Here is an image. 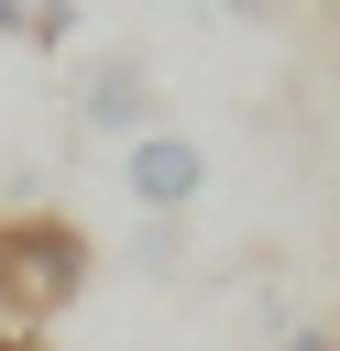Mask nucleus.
Wrapping results in <instances>:
<instances>
[{"instance_id":"39448f33","label":"nucleus","mask_w":340,"mask_h":351,"mask_svg":"<svg viewBox=\"0 0 340 351\" xmlns=\"http://www.w3.org/2000/svg\"><path fill=\"white\" fill-rule=\"evenodd\" d=\"M121 263H132V274H186V219H143V230L121 241Z\"/></svg>"},{"instance_id":"f03ea898","label":"nucleus","mask_w":340,"mask_h":351,"mask_svg":"<svg viewBox=\"0 0 340 351\" xmlns=\"http://www.w3.org/2000/svg\"><path fill=\"white\" fill-rule=\"evenodd\" d=\"M121 197L143 208V219H186L197 197H208V143L197 132H143V143H121Z\"/></svg>"},{"instance_id":"20e7f679","label":"nucleus","mask_w":340,"mask_h":351,"mask_svg":"<svg viewBox=\"0 0 340 351\" xmlns=\"http://www.w3.org/2000/svg\"><path fill=\"white\" fill-rule=\"evenodd\" d=\"M77 33V11L66 0H0V44H33V55H55Z\"/></svg>"},{"instance_id":"7ed1b4c3","label":"nucleus","mask_w":340,"mask_h":351,"mask_svg":"<svg viewBox=\"0 0 340 351\" xmlns=\"http://www.w3.org/2000/svg\"><path fill=\"white\" fill-rule=\"evenodd\" d=\"M77 132H88V143H143V132H165L154 66H143V55H99V66L77 77Z\"/></svg>"},{"instance_id":"0eeeda50","label":"nucleus","mask_w":340,"mask_h":351,"mask_svg":"<svg viewBox=\"0 0 340 351\" xmlns=\"http://www.w3.org/2000/svg\"><path fill=\"white\" fill-rule=\"evenodd\" d=\"M0 351H44V340H22V329H0Z\"/></svg>"},{"instance_id":"f257e3e1","label":"nucleus","mask_w":340,"mask_h":351,"mask_svg":"<svg viewBox=\"0 0 340 351\" xmlns=\"http://www.w3.org/2000/svg\"><path fill=\"white\" fill-rule=\"evenodd\" d=\"M88 230L66 219V208H11L0 219V329H22V340H44V318H66L77 296H88Z\"/></svg>"},{"instance_id":"423d86ee","label":"nucleus","mask_w":340,"mask_h":351,"mask_svg":"<svg viewBox=\"0 0 340 351\" xmlns=\"http://www.w3.org/2000/svg\"><path fill=\"white\" fill-rule=\"evenodd\" d=\"M274 351H340V329H307V318H296V329H285Z\"/></svg>"}]
</instances>
